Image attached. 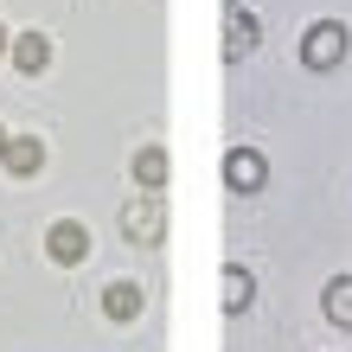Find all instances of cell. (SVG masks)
Instances as JSON below:
<instances>
[{"mask_svg":"<svg viewBox=\"0 0 352 352\" xmlns=\"http://www.w3.org/2000/svg\"><path fill=\"white\" fill-rule=\"evenodd\" d=\"M301 58H307L314 71H333L340 58H346V26H333V19L314 26V32H307V45H301Z\"/></svg>","mask_w":352,"mask_h":352,"instance_id":"6da1fadb","label":"cell"},{"mask_svg":"<svg viewBox=\"0 0 352 352\" xmlns=\"http://www.w3.org/2000/svg\"><path fill=\"white\" fill-rule=\"evenodd\" d=\"M45 250L58 256V263H84L90 256V231H84V224H52V237H45Z\"/></svg>","mask_w":352,"mask_h":352,"instance_id":"7a4b0ae2","label":"cell"},{"mask_svg":"<svg viewBox=\"0 0 352 352\" xmlns=\"http://www.w3.org/2000/svg\"><path fill=\"white\" fill-rule=\"evenodd\" d=\"M102 307H109V320H135L141 314V288L135 282H109L102 288Z\"/></svg>","mask_w":352,"mask_h":352,"instance_id":"3957f363","label":"cell"},{"mask_svg":"<svg viewBox=\"0 0 352 352\" xmlns=\"http://www.w3.org/2000/svg\"><path fill=\"white\" fill-rule=\"evenodd\" d=\"M327 314H333L340 327H352V276H340V282H327Z\"/></svg>","mask_w":352,"mask_h":352,"instance_id":"277c9868","label":"cell"},{"mask_svg":"<svg viewBox=\"0 0 352 352\" xmlns=\"http://www.w3.org/2000/svg\"><path fill=\"white\" fill-rule=\"evenodd\" d=\"M13 58H19V71H45L52 45H45V38H38V32H26V38H19V45H13Z\"/></svg>","mask_w":352,"mask_h":352,"instance_id":"5b68a950","label":"cell"},{"mask_svg":"<svg viewBox=\"0 0 352 352\" xmlns=\"http://www.w3.org/2000/svg\"><path fill=\"white\" fill-rule=\"evenodd\" d=\"M224 173H231V186H263V160L256 154H231V167H224Z\"/></svg>","mask_w":352,"mask_h":352,"instance_id":"8992f818","label":"cell"},{"mask_svg":"<svg viewBox=\"0 0 352 352\" xmlns=\"http://www.w3.org/2000/svg\"><path fill=\"white\" fill-rule=\"evenodd\" d=\"M38 160H45V154H38V141H13V148H7V167L13 173H38Z\"/></svg>","mask_w":352,"mask_h":352,"instance_id":"52a82bcc","label":"cell"},{"mask_svg":"<svg viewBox=\"0 0 352 352\" xmlns=\"http://www.w3.org/2000/svg\"><path fill=\"white\" fill-rule=\"evenodd\" d=\"M224 301H231V307H250V276H243V269L224 276Z\"/></svg>","mask_w":352,"mask_h":352,"instance_id":"ba28073f","label":"cell"},{"mask_svg":"<svg viewBox=\"0 0 352 352\" xmlns=\"http://www.w3.org/2000/svg\"><path fill=\"white\" fill-rule=\"evenodd\" d=\"M122 224H129V237H154V231H160V218H154V212H129Z\"/></svg>","mask_w":352,"mask_h":352,"instance_id":"9c48e42d","label":"cell"},{"mask_svg":"<svg viewBox=\"0 0 352 352\" xmlns=\"http://www.w3.org/2000/svg\"><path fill=\"white\" fill-rule=\"evenodd\" d=\"M0 148H7V135H0Z\"/></svg>","mask_w":352,"mask_h":352,"instance_id":"30bf717a","label":"cell"}]
</instances>
